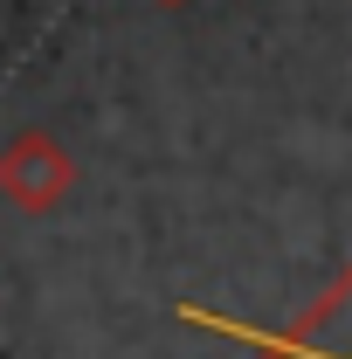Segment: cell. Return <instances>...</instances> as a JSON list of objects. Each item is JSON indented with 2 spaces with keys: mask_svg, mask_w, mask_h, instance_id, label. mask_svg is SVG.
I'll return each mask as SVG.
<instances>
[{
  "mask_svg": "<svg viewBox=\"0 0 352 359\" xmlns=\"http://www.w3.org/2000/svg\"><path fill=\"white\" fill-rule=\"evenodd\" d=\"M180 318H187V325H208L221 339H242V346H256V353H276V359H352V269L290 325V332H263V325L201 311V304H180Z\"/></svg>",
  "mask_w": 352,
  "mask_h": 359,
  "instance_id": "obj_1",
  "label": "cell"
}]
</instances>
